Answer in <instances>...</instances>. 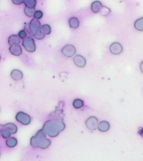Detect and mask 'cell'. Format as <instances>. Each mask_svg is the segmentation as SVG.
<instances>
[{"instance_id": "11", "label": "cell", "mask_w": 143, "mask_h": 161, "mask_svg": "<svg viewBox=\"0 0 143 161\" xmlns=\"http://www.w3.org/2000/svg\"><path fill=\"white\" fill-rule=\"evenodd\" d=\"M10 53L15 56H19L22 53V49L20 46L18 45H14L10 46L9 48Z\"/></svg>"}, {"instance_id": "10", "label": "cell", "mask_w": 143, "mask_h": 161, "mask_svg": "<svg viewBox=\"0 0 143 161\" xmlns=\"http://www.w3.org/2000/svg\"><path fill=\"white\" fill-rule=\"evenodd\" d=\"M1 128L6 130L11 134H15L17 131V127L14 124L12 123H8L5 125H1Z\"/></svg>"}, {"instance_id": "15", "label": "cell", "mask_w": 143, "mask_h": 161, "mask_svg": "<svg viewBox=\"0 0 143 161\" xmlns=\"http://www.w3.org/2000/svg\"><path fill=\"white\" fill-rule=\"evenodd\" d=\"M8 44L10 45H19L20 43V40L17 35H12L10 36L8 39Z\"/></svg>"}, {"instance_id": "21", "label": "cell", "mask_w": 143, "mask_h": 161, "mask_svg": "<svg viewBox=\"0 0 143 161\" xmlns=\"http://www.w3.org/2000/svg\"><path fill=\"white\" fill-rule=\"evenodd\" d=\"M73 105L75 108H80L83 106L84 102L80 99H77L74 100L73 102Z\"/></svg>"}, {"instance_id": "28", "label": "cell", "mask_w": 143, "mask_h": 161, "mask_svg": "<svg viewBox=\"0 0 143 161\" xmlns=\"http://www.w3.org/2000/svg\"><path fill=\"white\" fill-rule=\"evenodd\" d=\"M140 68H141V71L143 74V61L141 62V64H140Z\"/></svg>"}, {"instance_id": "17", "label": "cell", "mask_w": 143, "mask_h": 161, "mask_svg": "<svg viewBox=\"0 0 143 161\" xmlns=\"http://www.w3.org/2000/svg\"><path fill=\"white\" fill-rule=\"evenodd\" d=\"M17 140L14 137H11L6 141V145L10 148L15 147L17 146Z\"/></svg>"}, {"instance_id": "2", "label": "cell", "mask_w": 143, "mask_h": 161, "mask_svg": "<svg viewBox=\"0 0 143 161\" xmlns=\"http://www.w3.org/2000/svg\"><path fill=\"white\" fill-rule=\"evenodd\" d=\"M51 141L49 139H46L45 132L43 129L39 130L36 135L31 137L30 139V144L34 147L45 149L49 147Z\"/></svg>"}, {"instance_id": "13", "label": "cell", "mask_w": 143, "mask_h": 161, "mask_svg": "<svg viewBox=\"0 0 143 161\" xmlns=\"http://www.w3.org/2000/svg\"><path fill=\"white\" fill-rule=\"evenodd\" d=\"M103 7L101 3L99 1H95L91 5V9L94 13L99 12Z\"/></svg>"}, {"instance_id": "7", "label": "cell", "mask_w": 143, "mask_h": 161, "mask_svg": "<svg viewBox=\"0 0 143 161\" xmlns=\"http://www.w3.org/2000/svg\"><path fill=\"white\" fill-rule=\"evenodd\" d=\"M86 127L89 130H95L98 127V119L95 117H90L86 121Z\"/></svg>"}, {"instance_id": "20", "label": "cell", "mask_w": 143, "mask_h": 161, "mask_svg": "<svg viewBox=\"0 0 143 161\" xmlns=\"http://www.w3.org/2000/svg\"><path fill=\"white\" fill-rule=\"evenodd\" d=\"M40 30L45 35H49L51 33V27L49 25H44L40 28Z\"/></svg>"}, {"instance_id": "1", "label": "cell", "mask_w": 143, "mask_h": 161, "mask_svg": "<svg viewBox=\"0 0 143 161\" xmlns=\"http://www.w3.org/2000/svg\"><path fill=\"white\" fill-rule=\"evenodd\" d=\"M63 121V119H56L47 121L44 125L43 130L49 137H56L65 128Z\"/></svg>"}, {"instance_id": "22", "label": "cell", "mask_w": 143, "mask_h": 161, "mask_svg": "<svg viewBox=\"0 0 143 161\" xmlns=\"http://www.w3.org/2000/svg\"><path fill=\"white\" fill-rule=\"evenodd\" d=\"M24 11L26 15L29 17L34 15L35 12V8H30L27 7L25 8Z\"/></svg>"}, {"instance_id": "3", "label": "cell", "mask_w": 143, "mask_h": 161, "mask_svg": "<svg viewBox=\"0 0 143 161\" xmlns=\"http://www.w3.org/2000/svg\"><path fill=\"white\" fill-rule=\"evenodd\" d=\"M41 24L40 22L36 19L31 20L30 23L25 26L24 29L30 36H35L40 29Z\"/></svg>"}, {"instance_id": "8", "label": "cell", "mask_w": 143, "mask_h": 161, "mask_svg": "<svg viewBox=\"0 0 143 161\" xmlns=\"http://www.w3.org/2000/svg\"><path fill=\"white\" fill-rule=\"evenodd\" d=\"M123 47L119 43H112L110 47V52L113 54L117 55L122 52Z\"/></svg>"}, {"instance_id": "16", "label": "cell", "mask_w": 143, "mask_h": 161, "mask_svg": "<svg viewBox=\"0 0 143 161\" xmlns=\"http://www.w3.org/2000/svg\"><path fill=\"white\" fill-rule=\"evenodd\" d=\"M70 27L73 29H77L79 27L80 22L77 18L73 17L70 18L69 21Z\"/></svg>"}, {"instance_id": "23", "label": "cell", "mask_w": 143, "mask_h": 161, "mask_svg": "<svg viewBox=\"0 0 143 161\" xmlns=\"http://www.w3.org/2000/svg\"><path fill=\"white\" fill-rule=\"evenodd\" d=\"M35 38L38 40H42L45 38V35L41 31L40 29L37 32L35 35Z\"/></svg>"}, {"instance_id": "18", "label": "cell", "mask_w": 143, "mask_h": 161, "mask_svg": "<svg viewBox=\"0 0 143 161\" xmlns=\"http://www.w3.org/2000/svg\"><path fill=\"white\" fill-rule=\"evenodd\" d=\"M135 28L139 31L143 30V17L138 19L136 21L134 24Z\"/></svg>"}, {"instance_id": "27", "label": "cell", "mask_w": 143, "mask_h": 161, "mask_svg": "<svg viewBox=\"0 0 143 161\" xmlns=\"http://www.w3.org/2000/svg\"><path fill=\"white\" fill-rule=\"evenodd\" d=\"M138 134H140L142 137H143V128L140 129L138 132Z\"/></svg>"}, {"instance_id": "12", "label": "cell", "mask_w": 143, "mask_h": 161, "mask_svg": "<svg viewBox=\"0 0 143 161\" xmlns=\"http://www.w3.org/2000/svg\"><path fill=\"white\" fill-rule=\"evenodd\" d=\"M10 76L15 80L18 81L21 79L23 78V75L20 70L15 69L11 71Z\"/></svg>"}, {"instance_id": "5", "label": "cell", "mask_w": 143, "mask_h": 161, "mask_svg": "<svg viewBox=\"0 0 143 161\" xmlns=\"http://www.w3.org/2000/svg\"><path fill=\"white\" fill-rule=\"evenodd\" d=\"M16 119L17 121L24 125H27L31 122V118L28 114L22 112L17 113L16 116Z\"/></svg>"}, {"instance_id": "9", "label": "cell", "mask_w": 143, "mask_h": 161, "mask_svg": "<svg viewBox=\"0 0 143 161\" xmlns=\"http://www.w3.org/2000/svg\"><path fill=\"white\" fill-rule=\"evenodd\" d=\"M73 60L74 63L79 67H84L86 64L85 59L81 55H77L74 56Z\"/></svg>"}, {"instance_id": "26", "label": "cell", "mask_w": 143, "mask_h": 161, "mask_svg": "<svg viewBox=\"0 0 143 161\" xmlns=\"http://www.w3.org/2000/svg\"><path fill=\"white\" fill-rule=\"evenodd\" d=\"M12 2L15 4L19 5L24 3V1L23 0H13Z\"/></svg>"}, {"instance_id": "4", "label": "cell", "mask_w": 143, "mask_h": 161, "mask_svg": "<svg viewBox=\"0 0 143 161\" xmlns=\"http://www.w3.org/2000/svg\"><path fill=\"white\" fill-rule=\"evenodd\" d=\"M22 45L24 47L26 50L31 53L35 52L36 49L35 41L34 39L30 37H27L24 39Z\"/></svg>"}, {"instance_id": "19", "label": "cell", "mask_w": 143, "mask_h": 161, "mask_svg": "<svg viewBox=\"0 0 143 161\" xmlns=\"http://www.w3.org/2000/svg\"><path fill=\"white\" fill-rule=\"evenodd\" d=\"M24 3L26 6L29 8H34L37 2L35 0H24Z\"/></svg>"}, {"instance_id": "25", "label": "cell", "mask_w": 143, "mask_h": 161, "mask_svg": "<svg viewBox=\"0 0 143 161\" xmlns=\"http://www.w3.org/2000/svg\"><path fill=\"white\" fill-rule=\"evenodd\" d=\"M19 36L21 39H24L26 38L27 33L24 30H21L19 33Z\"/></svg>"}, {"instance_id": "6", "label": "cell", "mask_w": 143, "mask_h": 161, "mask_svg": "<svg viewBox=\"0 0 143 161\" xmlns=\"http://www.w3.org/2000/svg\"><path fill=\"white\" fill-rule=\"evenodd\" d=\"M76 51L75 47L70 45L65 46L61 50L63 54L67 57H72L75 54Z\"/></svg>"}, {"instance_id": "24", "label": "cell", "mask_w": 143, "mask_h": 161, "mask_svg": "<svg viewBox=\"0 0 143 161\" xmlns=\"http://www.w3.org/2000/svg\"><path fill=\"white\" fill-rule=\"evenodd\" d=\"M43 12L42 11L38 10V11H35L34 17L37 20V19L40 20V19H41L42 17H43Z\"/></svg>"}, {"instance_id": "14", "label": "cell", "mask_w": 143, "mask_h": 161, "mask_svg": "<svg viewBox=\"0 0 143 161\" xmlns=\"http://www.w3.org/2000/svg\"><path fill=\"white\" fill-rule=\"evenodd\" d=\"M98 129L102 132L107 131L110 128L109 123L106 121H103L99 123Z\"/></svg>"}]
</instances>
